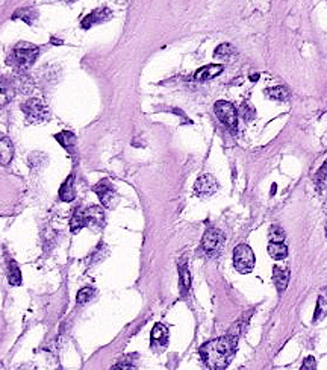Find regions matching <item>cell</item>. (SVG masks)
Masks as SVG:
<instances>
[{
    "instance_id": "27",
    "label": "cell",
    "mask_w": 327,
    "mask_h": 370,
    "mask_svg": "<svg viewBox=\"0 0 327 370\" xmlns=\"http://www.w3.org/2000/svg\"><path fill=\"white\" fill-rule=\"evenodd\" d=\"M324 313H326V302H324V298L321 296V298L318 299V308H317V311H315L314 320H318Z\"/></svg>"
},
{
    "instance_id": "17",
    "label": "cell",
    "mask_w": 327,
    "mask_h": 370,
    "mask_svg": "<svg viewBox=\"0 0 327 370\" xmlns=\"http://www.w3.org/2000/svg\"><path fill=\"white\" fill-rule=\"evenodd\" d=\"M268 254L273 260H285L288 255V248L285 243H270Z\"/></svg>"
},
{
    "instance_id": "24",
    "label": "cell",
    "mask_w": 327,
    "mask_h": 370,
    "mask_svg": "<svg viewBox=\"0 0 327 370\" xmlns=\"http://www.w3.org/2000/svg\"><path fill=\"white\" fill-rule=\"evenodd\" d=\"M268 240L270 243H283L285 240V232L280 226H276L273 225L270 229H268Z\"/></svg>"
},
{
    "instance_id": "26",
    "label": "cell",
    "mask_w": 327,
    "mask_h": 370,
    "mask_svg": "<svg viewBox=\"0 0 327 370\" xmlns=\"http://www.w3.org/2000/svg\"><path fill=\"white\" fill-rule=\"evenodd\" d=\"M300 370H317V361L314 357H308L303 364H301V369Z\"/></svg>"
},
{
    "instance_id": "12",
    "label": "cell",
    "mask_w": 327,
    "mask_h": 370,
    "mask_svg": "<svg viewBox=\"0 0 327 370\" xmlns=\"http://www.w3.org/2000/svg\"><path fill=\"white\" fill-rule=\"evenodd\" d=\"M221 71H223V65L221 64H209V65H205V67L200 68L195 73V75H194V79L198 81V82H205V81L217 78Z\"/></svg>"
},
{
    "instance_id": "6",
    "label": "cell",
    "mask_w": 327,
    "mask_h": 370,
    "mask_svg": "<svg viewBox=\"0 0 327 370\" xmlns=\"http://www.w3.org/2000/svg\"><path fill=\"white\" fill-rule=\"evenodd\" d=\"M94 193L98 196L100 202L105 208H114L115 202L118 201V194L115 191V188L111 185V182L108 179H102L98 184H95L93 187Z\"/></svg>"
},
{
    "instance_id": "9",
    "label": "cell",
    "mask_w": 327,
    "mask_h": 370,
    "mask_svg": "<svg viewBox=\"0 0 327 370\" xmlns=\"http://www.w3.org/2000/svg\"><path fill=\"white\" fill-rule=\"evenodd\" d=\"M218 184L212 175H202L194 184V193L198 197H209L214 193H217Z\"/></svg>"
},
{
    "instance_id": "15",
    "label": "cell",
    "mask_w": 327,
    "mask_h": 370,
    "mask_svg": "<svg viewBox=\"0 0 327 370\" xmlns=\"http://www.w3.org/2000/svg\"><path fill=\"white\" fill-rule=\"evenodd\" d=\"M74 197H76V190H74V176L70 175L59 188V199L62 202H73Z\"/></svg>"
},
{
    "instance_id": "4",
    "label": "cell",
    "mask_w": 327,
    "mask_h": 370,
    "mask_svg": "<svg viewBox=\"0 0 327 370\" xmlns=\"http://www.w3.org/2000/svg\"><path fill=\"white\" fill-rule=\"evenodd\" d=\"M21 111L24 112L28 121H31V123H43V121L48 120V117H50V111H48L47 105L41 101V99H37V97H32L24 104H21Z\"/></svg>"
},
{
    "instance_id": "13",
    "label": "cell",
    "mask_w": 327,
    "mask_h": 370,
    "mask_svg": "<svg viewBox=\"0 0 327 370\" xmlns=\"http://www.w3.org/2000/svg\"><path fill=\"white\" fill-rule=\"evenodd\" d=\"M14 157V146L11 143V140L0 134V164L2 165H8L12 161Z\"/></svg>"
},
{
    "instance_id": "28",
    "label": "cell",
    "mask_w": 327,
    "mask_h": 370,
    "mask_svg": "<svg viewBox=\"0 0 327 370\" xmlns=\"http://www.w3.org/2000/svg\"><path fill=\"white\" fill-rule=\"evenodd\" d=\"M259 78V75H253V76H251V81H255V79H258Z\"/></svg>"
},
{
    "instance_id": "19",
    "label": "cell",
    "mask_w": 327,
    "mask_h": 370,
    "mask_svg": "<svg viewBox=\"0 0 327 370\" xmlns=\"http://www.w3.org/2000/svg\"><path fill=\"white\" fill-rule=\"evenodd\" d=\"M265 94L270 97V99H274V101H288L289 99V93L286 88L283 87H273V88H267L265 90Z\"/></svg>"
},
{
    "instance_id": "3",
    "label": "cell",
    "mask_w": 327,
    "mask_h": 370,
    "mask_svg": "<svg viewBox=\"0 0 327 370\" xmlns=\"http://www.w3.org/2000/svg\"><path fill=\"white\" fill-rule=\"evenodd\" d=\"M256 258L248 244H238L234 249V265L239 273H250L255 268Z\"/></svg>"
},
{
    "instance_id": "30",
    "label": "cell",
    "mask_w": 327,
    "mask_h": 370,
    "mask_svg": "<svg viewBox=\"0 0 327 370\" xmlns=\"http://www.w3.org/2000/svg\"><path fill=\"white\" fill-rule=\"evenodd\" d=\"M18 370H28V367H26V366H24V367H21V369H18Z\"/></svg>"
},
{
    "instance_id": "25",
    "label": "cell",
    "mask_w": 327,
    "mask_h": 370,
    "mask_svg": "<svg viewBox=\"0 0 327 370\" xmlns=\"http://www.w3.org/2000/svg\"><path fill=\"white\" fill-rule=\"evenodd\" d=\"M111 370H137V366L134 364L132 357H131V358H126V360L117 363Z\"/></svg>"
},
{
    "instance_id": "29",
    "label": "cell",
    "mask_w": 327,
    "mask_h": 370,
    "mask_svg": "<svg viewBox=\"0 0 327 370\" xmlns=\"http://www.w3.org/2000/svg\"><path fill=\"white\" fill-rule=\"evenodd\" d=\"M0 370H5V367H3V364H2V363H0Z\"/></svg>"
},
{
    "instance_id": "23",
    "label": "cell",
    "mask_w": 327,
    "mask_h": 370,
    "mask_svg": "<svg viewBox=\"0 0 327 370\" xmlns=\"http://www.w3.org/2000/svg\"><path fill=\"white\" fill-rule=\"evenodd\" d=\"M9 284L11 285H20L21 284V272H20V267L17 265L15 261L9 263V275H8Z\"/></svg>"
},
{
    "instance_id": "8",
    "label": "cell",
    "mask_w": 327,
    "mask_h": 370,
    "mask_svg": "<svg viewBox=\"0 0 327 370\" xmlns=\"http://www.w3.org/2000/svg\"><path fill=\"white\" fill-rule=\"evenodd\" d=\"M81 211H82L85 226H91L95 229H102L105 226V214H103L102 208L93 205V207L81 208Z\"/></svg>"
},
{
    "instance_id": "7",
    "label": "cell",
    "mask_w": 327,
    "mask_h": 370,
    "mask_svg": "<svg viewBox=\"0 0 327 370\" xmlns=\"http://www.w3.org/2000/svg\"><path fill=\"white\" fill-rule=\"evenodd\" d=\"M223 243H224V235L220 229L215 228H209L203 238H202V248L206 254H218L223 248Z\"/></svg>"
},
{
    "instance_id": "21",
    "label": "cell",
    "mask_w": 327,
    "mask_h": 370,
    "mask_svg": "<svg viewBox=\"0 0 327 370\" xmlns=\"http://www.w3.org/2000/svg\"><path fill=\"white\" fill-rule=\"evenodd\" d=\"M179 275H181V288L182 293H187L191 287V275L188 272L187 264H181L179 265Z\"/></svg>"
},
{
    "instance_id": "20",
    "label": "cell",
    "mask_w": 327,
    "mask_h": 370,
    "mask_svg": "<svg viewBox=\"0 0 327 370\" xmlns=\"http://www.w3.org/2000/svg\"><path fill=\"white\" fill-rule=\"evenodd\" d=\"M94 296H95V288H93V287H84V288L79 290V293L76 296V302L79 305H84V304L90 302L94 298Z\"/></svg>"
},
{
    "instance_id": "10",
    "label": "cell",
    "mask_w": 327,
    "mask_h": 370,
    "mask_svg": "<svg viewBox=\"0 0 327 370\" xmlns=\"http://www.w3.org/2000/svg\"><path fill=\"white\" fill-rule=\"evenodd\" d=\"M168 343V329L162 323H156L152 329V346L153 349H164Z\"/></svg>"
},
{
    "instance_id": "2",
    "label": "cell",
    "mask_w": 327,
    "mask_h": 370,
    "mask_svg": "<svg viewBox=\"0 0 327 370\" xmlns=\"http://www.w3.org/2000/svg\"><path fill=\"white\" fill-rule=\"evenodd\" d=\"M38 53H40V49L37 46L29 44V43H20L12 49V52L8 56L6 62L12 65L15 70L24 71L35 62V59L38 58Z\"/></svg>"
},
{
    "instance_id": "18",
    "label": "cell",
    "mask_w": 327,
    "mask_h": 370,
    "mask_svg": "<svg viewBox=\"0 0 327 370\" xmlns=\"http://www.w3.org/2000/svg\"><path fill=\"white\" fill-rule=\"evenodd\" d=\"M234 55H235V49L232 47V44H228V43L220 44L215 49V52H214L215 58H220V59H224V61H229Z\"/></svg>"
},
{
    "instance_id": "22",
    "label": "cell",
    "mask_w": 327,
    "mask_h": 370,
    "mask_svg": "<svg viewBox=\"0 0 327 370\" xmlns=\"http://www.w3.org/2000/svg\"><path fill=\"white\" fill-rule=\"evenodd\" d=\"M12 88L11 85H8L6 82L0 81V108L5 106L11 99H12Z\"/></svg>"
},
{
    "instance_id": "16",
    "label": "cell",
    "mask_w": 327,
    "mask_h": 370,
    "mask_svg": "<svg viewBox=\"0 0 327 370\" xmlns=\"http://www.w3.org/2000/svg\"><path fill=\"white\" fill-rule=\"evenodd\" d=\"M55 140L70 154L74 151V147H76V135H74L73 132H70V131H62V132L56 134Z\"/></svg>"
},
{
    "instance_id": "11",
    "label": "cell",
    "mask_w": 327,
    "mask_h": 370,
    "mask_svg": "<svg viewBox=\"0 0 327 370\" xmlns=\"http://www.w3.org/2000/svg\"><path fill=\"white\" fill-rule=\"evenodd\" d=\"M108 18H111V11L108 8H102V9H94L91 14H88L84 20H82V28L84 29H90L91 26L97 23H103Z\"/></svg>"
},
{
    "instance_id": "1",
    "label": "cell",
    "mask_w": 327,
    "mask_h": 370,
    "mask_svg": "<svg viewBox=\"0 0 327 370\" xmlns=\"http://www.w3.org/2000/svg\"><path fill=\"white\" fill-rule=\"evenodd\" d=\"M238 337L224 335L220 338H214L205 343L200 348V355H202L205 364L211 370H224L234 360L236 351Z\"/></svg>"
},
{
    "instance_id": "5",
    "label": "cell",
    "mask_w": 327,
    "mask_h": 370,
    "mask_svg": "<svg viewBox=\"0 0 327 370\" xmlns=\"http://www.w3.org/2000/svg\"><path fill=\"white\" fill-rule=\"evenodd\" d=\"M214 111L217 114V117L228 126L231 131L236 132V126H238V112L236 108L228 102V101H218L214 105Z\"/></svg>"
},
{
    "instance_id": "14",
    "label": "cell",
    "mask_w": 327,
    "mask_h": 370,
    "mask_svg": "<svg viewBox=\"0 0 327 370\" xmlns=\"http://www.w3.org/2000/svg\"><path fill=\"white\" fill-rule=\"evenodd\" d=\"M273 281H274L276 288H278L279 291H283L289 282V270L286 267L274 265L273 267Z\"/></svg>"
}]
</instances>
